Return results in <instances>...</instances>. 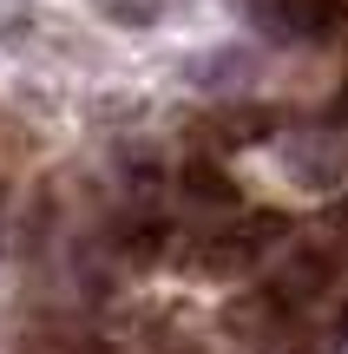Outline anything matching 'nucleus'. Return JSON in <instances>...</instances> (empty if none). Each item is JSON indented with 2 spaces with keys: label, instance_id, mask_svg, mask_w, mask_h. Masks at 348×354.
I'll return each mask as SVG.
<instances>
[{
  "label": "nucleus",
  "instance_id": "7ed1b4c3",
  "mask_svg": "<svg viewBox=\"0 0 348 354\" xmlns=\"http://www.w3.org/2000/svg\"><path fill=\"white\" fill-rule=\"evenodd\" d=\"M276 20H283L289 26V33H302V39H309V33H322V26H329V0H276Z\"/></svg>",
  "mask_w": 348,
  "mask_h": 354
},
{
  "label": "nucleus",
  "instance_id": "f257e3e1",
  "mask_svg": "<svg viewBox=\"0 0 348 354\" xmlns=\"http://www.w3.org/2000/svg\"><path fill=\"white\" fill-rule=\"evenodd\" d=\"M283 230H289V223H283L276 210H263V216H244L237 230H223V236H210L204 263L217 269V276H230V269H250V263H257V256L270 250L276 236H283Z\"/></svg>",
  "mask_w": 348,
  "mask_h": 354
},
{
  "label": "nucleus",
  "instance_id": "20e7f679",
  "mask_svg": "<svg viewBox=\"0 0 348 354\" xmlns=\"http://www.w3.org/2000/svg\"><path fill=\"white\" fill-rule=\"evenodd\" d=\"M184 190H191V197H204V203H230V197H237L230 177H223L217 165H204V158H197V165H184Z\"/></svg>",
  "mask_w": 348,
  "mask_h": 354
},
{
  "label": "nucleus",
  "instance_id": "f03ea898",
  "mask_svg": "<svg viewBox=\"0 0 348 354\" xmlns=\"http://www.w3.org/2000/svg\"><path fill=\"white\" fill-rule=\"evenodd\" d=\"M329 276H336V263H329L322 250H296V256L283 263V276L270 282V308H283V315H289V308H302L309 295L329 289Z\"/></svg>",
  "mask_w": 348,
  "mask_h": 354
},
{
  "label": "nucleus",
  "instance_id": "39448f33",
  "mask_svg": "<svg viewBox=\"0 0 348 354\" xmlns=\"http://www.w3.org/2000/svg\"><path fill=\"white\" fill-rule=\"evenodd\" d=\"M336 118H342V125H348V86H342V99H336Z\"/></svg>",
  "mask_w": 348,
  "mask_h": 354
}]
</instances>
